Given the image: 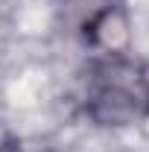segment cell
Returning <instances> with one entry per match:
<instances>
[{
    "label": "cell",
    "mask_w": 149,
    "mask_h": 152,
    "mask_svg": "<svg viewBox=\"0 0 149 152\" xmlns=\"http://www.w3.org/2000/svg\"><path fill=\"white\" fill-rule=\"evenodd\" d=\"M85 117L102 129H129L149 120V58H96L82 94Z\"/></svg>",
    "instance_id": "1"
},
{
    "label": "cell",
    "mask_w": 149,
    "mask_h": 152,
    "mask_svg": "<svg viewBox=\"0 0 149 152\" xmlns=\"http://www.w3.org/2000/svg\"><path fill=\"white\" fill-rule=\"evenodd\" d=\"M82 38H85L88 47L96 50L99 58L131 53L134 32H131V18H129V9L123 6V0H117L114 6H108V9L82 32Z\"/></svg>",
    "instance_id": "2"
},
{
    "label": "cell",
    "mask_w": 149,
    "mask_h": 152,
    "mask_svg": "<svg viewBox=\"0 0 149 152\" xmlns=\"http://www.w3.org/2000/svg\"><path fill=\"white\" fill-rule=\"evenodd\" d=\"M117 0H61V9H64V20H70L76 26V32L82 35L93 20L99 18L108 6H114Z\"/></svg>",
    "instance_id": "3"
},
{
    "label": "cell",
    "mask_w": 149,
    "mask_h": 152,
    "mask_svg": "<svg viewBox=\"0 0 149 152\" xmlns=\"http://www.w3.org/2000/svg\"><path fill=\"white\" fill-rule=\"evenodd\" d=\"M0 152H26V149L20 146L18 140H3V143H0Z\"/></svg>",
    "instance_id": "4"
}]
</instances>
